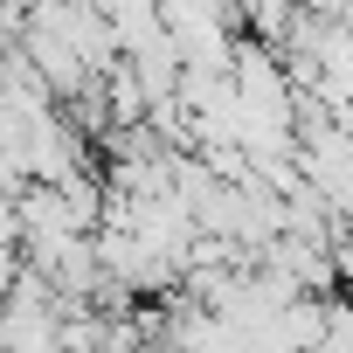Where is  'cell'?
<instances>
[{
    "label": "cell",
    "mask_w": 353,
    "mask_h": 353,
    "mask_svg": "<svg viewBox=\"0 0 353 353\" xmlns=\"http://www.w3.org/2000/svg\"><path fill=\"white\" fill-rule=\"evenodd\" d=\"M35 28L42 35H56L90 77H104L111 63H118V42H111V28H104V14L97 8H83V0H63V8H49V14H35Z\"/></svg>",
    "instance_id": "6da1fadb"
},
{
    "label": "cell",
    "mask_w": 353,
    "mask_h": 353,
    "mask_svg": "<svg viewBox=\"0 0 353 353\" xmlns=\"http://www.w3.org/2000/svg\"><path fill=\"white\" fill-rule=\"evenodd\" d=\"M8 8H14L21 21H35V14H49V8H63V0H8Z\"/></svg>",
    "instance_id": "7a4b0ae2"
}]
</instances>
